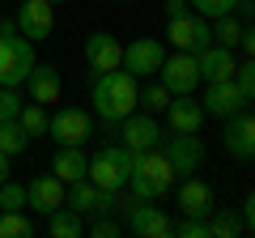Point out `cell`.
<instances>
[{"label":"cell","mask_w":255,"mask_h":238,"mask_svg":"<svg viewBox=\"0 0 255 238\" xmlns=\"http://www.w3.org/2000/svg\"><path fill=\"white\" fill-rule=\"evenodd\" d=\"M136 94H140V81L128 68H111V73H98L94 77V111H98V119H102V128H119L132 111L140 107L136 102Z\"/></svg>","instance_id":"1"},{"label":"cell","mask_w":255,"mask_h":238,"mask_svg":"<svg viewBox=\"0 0 255 238\" xmlns=\"http://www.w3.org/2000/svg\"><path fill=\"white\" fill-rule=\"evenodd\" d=\"M174 166L162 149H140L132 153V174H128V192L136 200H162L166 192L174 187Z\"/></svg>","instance_id":"2"},{"label":"cell","mask_w":255,"mask_h":238,"mask_svg":"<svg viewBox=\"0 0 255 238\" xmlns=\"http://www.w3.org/2000/svg\"><path fill=\"white\" fill-rule=\"evenodd\" d=\"M34 68V43L17 30V21H0V85L21 90Z\"/></svg>","instance_id":"3"},{"label":"cell","mask_w":255,"mask_h":238,"mask_svg":"<svg viewBox=\"0 0 255 238\" xmlns=\"http://www.w3.org/2000/svg\"><path fill=\"white\" fill-rule=\"evenodd\" d=\"M128 174H132V149L128 145H102L98 153L90 157V179L102 192H115V187H128Z\"/></svg>","instance_id":"4"},{"label":"cell","mask_w":255,"mask_h":238,"mask_svg":"<svg viewBox=\"0 0 255 238\" xmlns=\"http://www.w3.org/2000/svg\"><path fill=\"white\" fill-rule=\"evenodd\" d=\"M124 230L136 238H174V217L166 209H157V200H136L132 196V204L124 209Z\"/></svg>","instance_id":"5"},{"label":"cell","mask_w":255,"mask_h":238,"mask_svg":"<svg viewBox=\"0 0 255 238\" xmlns=\"http://www.w3.org/2000/svg\"><path fill=\"white\" fill-rule=\"evenodd\" d=\"M166 38H170L174 51H191L200 55L204 47L213 43V21L200 17V13H183V17H170L166 21Z\"/></svg>","instance_id":"6"},{"label":"cell","mask_w":255,"mask_h":238,"mask_svg":"<svg viewBox=\"0 0 255 238\" xmlns=\"http://www.w3.org/2000/svg\"><path fill=\"white\" fill-rule=\"evenodd\" d=\"M157 149L170 157L174 174H196V170H200V162H204V140H200V132H166Z\"/></svg>","instance_id":"7"},{"label":"cell","mask_w":255,"mask_h":238,"mask_svg":"<svg viewBox=\"0 0 255 238\" xmlns=\"http://www.w3.org/2000/svg\"><path fill=\"white\" fill-rule=\"evenodd\" d=\"M94 132V119L85 115L81 107H60L51 119H47V136L55 145H85Z\"/></svg>","instance_id":"8"},{"label":"cell","mask_w":255,"mask_h":238,"mask_svg":"<svg viewBox=\"0 0 255 238\" xmlns=\"http://www.w3.org/2000/svg\"><path fill=\"white\" fill-rule=\"evenodd\" d=\"M157 81H162L170 94H191L196 85H200V64H196V55H191V51L166 55L162 68H157Z\"/></svg>","instance_id":"9"},{"label":"cell","mask_w":255,"mask_h":238,"mask_svg":"<svg viewBox=\"0 0 255 238\" xmlns=\"http://www.w3.org/2000/svg\"><path fill=\"white\" fill-rule=\"evenodd\" d=\"M221 145H226V153L238 157V162H255V115L251 111H238V115L226 119Z\"/></svg>","instance_id":"10"},{"label":"cell","mask_w":255,"mask_h":238,"mask_svg":"<svg viewBox=\"0 0 255 238\" xmlns=\"http://www.w3.org/2000/svg\"><path fill=\"white\" fill-rule=\"evenodd\" d=\"M162 136H166V128L149 115V111H145V115L132 111V115L119 123V145H128L132 153H140V149H157V145H162Z\"/></svg>","instance_id":"11"},{"label":"cell","mask_w":255,"mask_h":238,"mask_svg":"<svg viewBox=\"0 0 255 238\" xmlns=\"http://www.w3.org/2000/svg\"><path fill=\"white\" fill-rule=\"evenodd\" d=\"M81 55H85V64H90L94 77H98V73H111V68H124V43H119L115 34H107V30H98V34L85 38Z\"/></svg>","instance_id":"12"},{"label":"cell","mask_w":255,"mask_h":238,"mask_svg":"<svg viewBox=\"0 0 255 238\" xmlns=\"http://www.w3.org/2000/svg\"><path fill=\"white\" fill-rule=\"evenodd\" d=\"M17 30L30 38V43H43V38H51L55 30V4L51 0H21V9H17Z\"/></svg>","instance_id":"13"},{"label":"cell","mask_w":255,"mask_h":238,"mask_svg":"<svg viewBox=\"0 0 255 238\" xmlns=\"http://www.w3.org/2000/svg\"><path fill=\"white\" fill-rule=\"evenodd\" d=\"M162 60H166V47H162V38H132V43L124 47V68L132 77H153L157 68H162Z\"/></svg>","instance_id":"14"},{"label":"cell","mask_w":255,"mask_h":238,"mask_svg":"<svg viewBox=\"0 0 255 238\" xmlns=\"http://www.w3.org/2000/svg\"><path fill=\"white\" fill-rule=\"evenodd\" d=\"M200 107H204V115H213V119H230V115H238V111L247 107V94L234 85V77H230V81H209Z\"/></svg>","instance_id":"15"},{"label":"cell","mask_w":255,"mask_h":238,"mask_svg":"<svg viewBox=\"0 0 255 238\" xmlns=\"http://www.w3.org/2000/svg\"><path fill=\"white\" fill-rule=\"evenodd\" d=\"M64 192H68V183H60L55 174H34L26 183V209H34L38 217H47V213H55L64 204Z\"/></svg>","instance_id":"16"},{"label":"cell","mask_w":255,"mask_h":238,"mask_svg":"<svg viewBox=\"0 0 255 238\" xmlns=\"http://www.w3.org/2000/svg\"><path fill=\"white\" fill-rule=\"evenodd\" d=\"M166 132H200L204 128V107L196 98H191V94H174L170 102H166Z\"/></svg>","instance_id":"17"},{"label":"cell","mask_w":255,"mask_h":238,"mask_svg":"<svg viewBox=\"0 0 255 238\" xmlns=\"http://www.w3.org/2000/svg\"><path fill=\"white\" fill-rule=\"evenodd\" d=\"M179 213L183 217H209L213 213V187L200 174H183L179 183Z\"/></svg>","instance_id":"18"},{"label":"cell","mask_w":255,"mask_h":238,"mask_svg":"<svg viewBox=\"0 0 255 238\" xmlns=\"http://www.w3.org/2000/svg\"><path fill=\"white\" fill-rule=\"evenodd\" d=\"M26 90H30V102H43V107H55L64 94V81H60V68L51 64H34L26 77Z\"/></svg>","instance_id":"19"},{"label":"cell","mask_w":255,"mask_h":238,"mask_svg":"<svg viewBox=\"0 0 255 238\" xmlns=\"http://www.w3.org/2000/svg\"><path fill=\"white\" fill-rule=\"evenodd\" d=\"M196 64H200V81H230V77H234V68H238V60H234V51H230V47L209 43L200 55H196Z\"/></svg>","instance_id":"20"},{"label":"cell","mask_w":255,"mask_h":238,"mask_svg":"<svg viewBox=\"0 0 255 238\" xmlns=\"http://www.w3.org/2000/svg\"><path fill=\"white\" fill-rule=\"evenodd\" d=\"M51 174L60 183H77V179L90 174V157L81 153V145H60L51 153Z\"/></svg>","instance_id":"21"},{"label":"cell","mask_w":255,"mask_h":238,"mask_svg":"<svg viewBox=\"0 0 255 238\" xmlns=\"http://www.w3.org/2000/svg\"><path fill=\"white\" fill-rule=\"evenodd\" d=\"M64 204H68V209H77L81 217H98L102 187H94L90 179H77V183H68V192H64Z\"/></svg>","instance_id":"22"},{"label":"cell","mask_w":255,"mask_h":238,"mask_svg":"<svg viewBox=\"0 0 255 238\" xmlns=\"http://www.w3.org/2000/svg\"><path fill=\"white\" fill-rule=\"evenodd\" d=\"M47 234L51 238H81L85 234V217L68 204H60L55 213H47Z\"/></svg>","instance_id":"23"},{"label":"cell","mask_w":255,"mask_h":238,"mask_svg":"<svg viewBox=\"0 0 255 238\" xmlns=\"http://www.w3.org/2000/svg\"><path fill=\"white\" fill-rule=\"evenodd\" d=\"M247 234V221L238 209H213L209 213V238H238Z\"/></svg>","instance_id":"24"},{"label":"cell","mask_w":255,"mask_h":238,"mask_svg":"<svg viewBox=\"0 0 255 238\" xmlns=\"http://www.w3.org/2000/svg\"><path fill=\"white\" fill-rule=\"evenodd\" d=\"M26 149H30L26 128H21L17 119H4V123H0V153H4V157H21Z\"/></svg>","instance_id":"25"},{"label":"cell","mask_w":255,"mask_h":238,"mask_svg":"<svg viewBox=\"0 0 255 238\" xmlns=\"http://www.w3.org/2000/svg\"><path fill=\"white\" fill-rule=\"evenodd\" d=\"M238 38H243V17L238 13H226V17H213V43L238 51Z\"/></svg>","instance_id":"26"},{"label":"cell","mask_w":255,"mask_h":238,"mask_svg":"<svg viewBox=\"0 0 255 238\" xmlns=\"http://www.w3.org/2000/svg\"><path fill=\"white\" fill-rule=\"evenodd\" d=\"M38 226L26 217V209H13V213H0V238H34Z\"/></svg>","instance_id":"27"},{"label":"cell","mask_w":255,"mask_h":238,"mask_svg":"<svg viewBox=\"0 0 255 238\" xmlns=\"http://www.w3.org/2000/svg\"><path fill=\"white\" fill-rule=\"evenodd\" d=\"M47 119H51V115H47V111H43V102H30V107H21L17 123H21V128H26V136H30V140H38V136H43V132H47Z\"/></svg>","instance_id":"28"},{"label":"cell","mask_w":255,"mask_h":238,"mask_svg":"<svg viewBox=\"0 0 255 238\" xmlns=\"http://www.w3.org/2000/svg\"><path fill=\"white\" fill-rule=\"evenodd\" d=\"M170 98H174V94H170V90H166V85H162V81H149V85H145V90H140V94H136V102H140V107H145V111H149V115H153V111H166V102H170Z\"/></svg>","instance_id":"29"},{"label":"cell","mask_w":255,"mask_h":238,"mask_svg":"<svg viewBox=\"0 0 255 238\" xmlns=\"http://www.w3.org/2000/svg\"><path fill=\"white\" fill-rule=\"evenodd\" d=\"M13 209H26V183L4 179L0 183V213H13Z\"/></svg>","instance_id":"30"},{"label":"cell","mask_w":255,"mask_h":238,"mask_svg":"<svg viewBox=\"0 0 255 238\" xmlns=\"http://www.w3.org/2000/svg\"><path fill=\"white\" fill-rule=\"evenodd\" d=\"M187 4H191V13H200V17H209V21L238 9V0H187Z\"/></svg>","instance_id":"31"},{"label":"cell","mask_w":255,"mask_h":238,"mask_svg":"<svg viewBox=\"0 0 255 238\" xmlns=\"http://www.w3.org/2000/svg\"><path fill=\"white\" fill-rule=\"evenodd\" d=\"M85 234H94V238H119L124 226L115 221V213H102V217H94L90 226H85Z\"/></svg>","instance_id":"32"},{"label":"cell","mask_w":255,"mask_h":238,"mask_svg":"<svg viewBox=\"0 0 255 238\" xmlns=\"http://www.w3.org/2000/svg\"><path fill=\"white\" fill-rule=\"evenodd\" d=\"M21 107H26V102H21V94L9 90V85H0V123H4V119H17Z\"/></svg>","instance_id":"33"},{"label":"cell","mask_w":255,"mask_h":238,"mask_svg":"<svg viewBox=\"0 0 255 238\" xmlns=\"http://www.w3.org/2000/svg\"><path fill=\"white\" fill-rule=\"evenodd\" d=\"M234 85L247 94V102H255V60H251V55H247V64L234 68Z\"/></svg>","instance_id":"34"},{"label":"cell","mask_w":255,"mask_h":238,"mask_svg":"<svg viewBox=\"0 0 255 238\" xmlns=\"http://www.w3.org/2000/svg\"><path fill=\"white\" fill-rule=\"evenodd\" d=\"M174 234H179V238H209V217H183V221H174Z\"/></svg>","instance_id":"35"},{"label":"cell","mask_w":255,"mask_h":238,"mask_svg":"<svg viewBox=\"0 0 255 238\" xmlns=\"http://www.w3.org/2000/svg\"><path fill=\"white\" fill-rule=\"evenodd\" d=\"M238 213H243V221H247V234H255V187L247 192V200H243V209H238Z\"/></svg>","instance_id":"36"},{"label":"cell","mask_w":255,"mask_h":238,"mask_svg":"<svg viewBox=\"0 0 255 238\" xmlns=\"http://www.w3.org/2000/svg\"><path fill=\"white\" fill-rule=\"evenodd\" d=\"M238 47H243V51L255 60V21H247V26H243V38H238Z\"/></svg>","instance_id":"37"},{"label":"cell","mask_w":255,"mask_h":238,"mask_svg":"<svg viewBox=\"0 0 255 238\" xmlns=\"http://www.w3.org/2000/svg\"><path fill=\"white\" fill-rule=\"evenodd\" d=\"M162 13H166V21H170V17H183V13H191V4H187V0H166Z\"/></svg>","instance_id":"38"},{"label":"cell","mask_w":255,"mask_h":238,"mask_svg":"<svg viewBox=\"0 0 255 238\" xmlns=\"http://www.w3.org/2000/svg\"><path fill=\"white\" fill-rule=\"evenodd\" d=\"M234 13H238V17H247V21H251V17H255V0H238V9H234Z\"/></svg>","instance_id":"39"},{"label":"cell","mask_w":255,"mask_h":238,"mask_svg":"<svg viewBox=\"0 0 255 238\" xmlns=\"http://www.w3.org/2000/svg\"><path fill=\"white\" fill-rule=\"evenodd\" d=\"M4 179H9V157L0 153V183H4Z\"/></svg>","instance_id":"40"},{"label":"cell","mask_w":255,"mask_h":238,"mask_svg":"<svg viewBox=\"0 0 255 238\" xmlns=\"http://www.w3.org/2000/svg\"><path fill=\"white\" fill-rule=\"evenodd\" d=\"M51 4H68V0H51Z\"/></svg>","instance_id":"41"},{"label":"cell","mask_w":255,"mask_h":238,"mask_svg":"<svg viewBox=\"0 0 255 238\" xmlns=\"http://www.w3.org/2000/svg\"><path fill=\"white\" fill-rule=\"evenodd\" d=\"M251 115H255V107H251Z\"/></svg>","instance_id":"42"},{"label":"cell","mask_w":255,"mask_h":238,"mask_svg":"<svg viewBox=\"0 0 255 238\" xmlns=\"http://www.w3.org/2000/svg\"><path fill=\"white\" fill-rule=\"evenodd\" d=\"M0 21H4V17H0Z\"/></svg>","instance_id":"43"}]
</instances>
